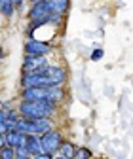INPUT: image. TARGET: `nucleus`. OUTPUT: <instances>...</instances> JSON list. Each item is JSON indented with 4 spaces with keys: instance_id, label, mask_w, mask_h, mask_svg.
Wrapping results in <instances>:
<instances>
[{
    "instance_id": "f257e3e1",
    "label": "nucleus",
    "mask_w": 133,
    "mask_h": 159,
    "mask_svg": "<svg viewBox=\"0 0 133 159\" xmlns=\"http://www.w3.org/2000/svg\"><path fill=\"white\" fill-rule=\"evenodd\" d=\"M17 110L25 119H42V117H55L59 104L51 101H19Z\"/></svg>"
},
{
    "instance_id": "f03ea898",
    "label": "nucleus",
    "mask_w": 133,
    "mask_h": 159,
    "mask_svg": "<svg viewBox=\"0 0 133 159\" xmlns=\"http://www.w3.org/2000/svg\"><path fill=\"white\" fill-rule=\"evenodd\" d=\"M40 142H42V152L44 153L57 155V153H59L61 144L65 142V134L55 127V129H51V131H48L46 134L40 136Z\"/></svg>"
},
{
    "instance_id": "7ed1b4c3",
    "label": "nucleus",
    "mask_w": 133,
    "mask_h": 159,
    "mask_svg": "<svg viewBox=\"0 0 133 159\" xmlns=\"http://www.w3.org/2000/svg\"><path fill=\"white\" fill-rule=\"evenodd\" d=\"M50 65L48 57H38V55H25L23 65H21V74H42L44 68Z\"/></svg>"
},
{
    "instance_id": "20e7f679",
    "label": "nucleus",
    "mask_w": 133,
    "mask_h": 159,
    "mask_svg": "<svg viewBox=\"0 0 133 159\" xmlns=\"http://www.w3.org/2000/svg\"><path fill=\"white\" fill-rule=\"evenodd\" d=\"M53 51V46L50 42L38 38H27L25 42V55H38V57H48Z\"/></svg>"
},
{
    "instance_id": "39448f33",
    "label": "nucleus",
    "mask_w": 133,
    "mask_h": 159,
    "mask_svg": "<svg viewBox=\"0 0 133 159\" xmlns=\"http://www.w3.org/2000/svg\"><path fill=\"white\" fill-rule=\"evenodd\" d=\"M51 80L44 74H21L19 80V87L27 89V87H51Z\"/></svg>"
},
{
    "instance_id": "423d86ee",
    "label": "nucleus",
    "mask_w": 133,
    "mask_h": 159,
    "mask_svg": "<svg viewBox=\"0 0 133 159\" xmlns=\"http://www.w3.org/2000/svg\"><path fill=\"white\" fill-rule=\"evenodd\" d=\"M42 74L51 80L53 85H65L67 80H69V72H67V68H65L63 65H51V63H50V65L44 68Z\"/></svg>"
},
{
    "instance_id": "0eeeda50",
    "label": "nucleus",
    "mask_w": 133,
    "mask_h": 159,
    "mask_svg": "<svg viewBox=\"0 0 133 159\" xmlns=\"http://www.w3.org/2000/svg\"><path fill=\"white\" fill-rule=\"evenodd\" d=\"M19 101H50V87H27V89H21Z\"/></svg>"
},
{
    "instance_id": "6e6552de",
    "label": "nucleus",
    "mask_w": 133,
    "mask_h": 159,
    "mask_svg": "<svg viewBox=\"0 0 133 159\" xmlns=\"http://www.w3.org/2000/svg\"><path fill=\"white\" fill-rule=\"evenodd\" d=\"M27 138H29V134L17 131V129H13V131L6 133V146H12V148H15V150H17V148H23V146L27 144Z\"/></svg>"
},
{
    "instance_id": "1a4fd4ad",
    "label": "nucleus",
    "mask_w": 133,
    "mask_h": 159,
    "mask_svg": "<svg viewBox=\"0 0 133 159\" xmlns=\"http://www.w3.org/2000/svg\"><path fill=\"white\" fill-rule=\"evenodd\" d=\"M76 153H78V146L72 140H69V138H65V142L59 148V155L65 157V159H76Z\"/></svg>"
},
{
    "instance_id": "9d476101",
    "label": "nucleus",
    "mask_w": 133,
    "mask_h": 159,
    "mask_svg": "<svg viewBox=\"0 0 133 159\" xmlns=\"http://www.w3.org/2000/svg\"><path fill=\"white\" fill-rule=\"evenodd\" d=\"M25 146H27V150L31 152V155H32V157L44 153V152H42V142H40V136H38V134H29L27 144H25Z\"/></svg>"
},
{
    "instance_id": "9b49d317",
    "label": "nucleus",
    "mask_w": 133,
    "mask_h": 159,
    "mask_svg": "<svg viewBox=\"0 0 133 159\" xmlns=\"http://www.w3.org/2000/svg\"><path fill=\"white\" fill-rule=\"evenodd\" d=\"M0 11H2V17L4 19H12L17 11L13 0H0Z\"/></svg>"
},
{
    "instance_id": "f8f14e48",
    "label": "nucleus",
    "mask_w": 133,
    "mask_h": 159,
    "mask_svg": "<svg viewBox=\"0 0 133 159\" xmlns=\"http://www.w3.org/2000/svg\"><path fill=\"white\" fill-rule=\"evenodd\" d=\"M50 2L53 6V11L59 15H65L70 10V0H50Z\"/></svg>"
},
{
    "instance_id": "ddd939ff",
    "label": "nucleus",
    "mask_w": 133,
    "mask_h": 159,
    "mask_svg": "<svg viewBox=\"0 0 133 159\" xmlns=\"http://www.w3.org/2000/svg\"><path fill=\"white\" fill-rule=\"evenodd\" d=\"M17 153H15V148L12 146H0V159H15Z\"/></svg>"
},
{
    "instance_id": "4468645a",
    "label": "nucleus",
    "mask_w": 133,
    "mask_h": 159,
    "mask_svg": "<svg viewBox=\"0 0 133 159\" xmlns=\"http://www.w3.org/2000/svg\"><path fill=\"white\" fill-rule=\"evenodd\" d=\"M76 159H93V152L88 146H78V153H76Z\"/></svg>"
},
{
    "instance_id": "2eb2a0df",
    "label": "nucleus",
    "mask_w": 133,
    "mask_h": 159,
    "mask_svg": "<svg viewBox=\"0 0 133 159\" xmlns=\"http://www.w3.org/2000/svg\"><path fill=\"white\" fill-rule=\"evenodd\" d=\"M103 57H105V49H103V48H95V49L89 53V61H91V63H99Z\"/></svg>"
},
{
    "instance_id": "dca6fc26",
    "label": "nucleus",
    "mask_w": 133,
    "mask_h": 159,
    "mask_svg": "<svg viewBox=\"0 0 133 159\" xmlns=\"http://www.w3.org/2000/svg\"><path fill=\"white\" fill-rule=\"evenodd\" d=\"M27 2H29V0H13V4H15L17 11H25V10H29V8H27Z\"/></svg>"
},
{
    "instance_id": "f3484780",
    "label": "nucleus",
    "mask_w": 133,
    "mask_h": 159,
    "mask_svg": "<svg viewBox=\"0 0 133 159\" xmlns=\"http://www.w3.org/2000/svg\"><path fill=\"white\" fill-rule=\"evenodd\" d=\"M15 153H17V157H32V155H31V152L27 150V146L17 148V150H15Z\"/></svg>"
},
{
    "instance_id": "a211bd4d",
    "label": "nucleus",
    "mask_w": 133,
    "mask_h": 159,
    "mask_svg": "<svg viewBox=\"0 0 133 159\" xmlns=\"http://www.w3.org/2000/svg\"><path fill=\"white\" fill-rule=\"evenodd\" d=\"M55 155H51V153H40V155H36V157H32V159H53Z\"/></svg>"
},
{
    "instance_id": "6ab92c4d",
    "label": "nucleus",
    "mask_w": 133,
    "mask_h": 159,
    "mask_svg": "<svg viewBox=\"0 0 133 159\" xmlns=\"http://www.w3.org/2000/svg\"><path fill=\"white\" fill-rule=\"evenodd\" d=\"M34 2H42V0H29V4H34Z\"/></svg>"
},
{
    "instance_id": "aec40b11",
    "label": "nucleus",
    "mask_w": 133,
    "mask_h": 159,
    "mask_svg": "<svg viewBox=\"0 0 133 159\" xmlns=\"http://www.w3.org/2000/svg\"><path fill=\"white\" fill-rule=\"evenodd\" d=\"M53 159H65V157H61V155H59V153H57V155H55V157H53Z\"/></svg>"
},
{
    "instance_id": "412c9836",
    "label": "nucleus",
    "mask_w": 133,
    "mask_h": 159,
    "mask_svg": "<svg viewBox=\"0 0 133 159\" xmlns=\"http://www.w3.org/2000/svg\"><path fill=\"white\" fill-rule=\"evenodd\" d=\"M15 159H32V157H15Z\"/></svg>"
},
{
    "instance_id": "4be33fe9",
    "label": "nucleus",
    "mask_w": 133,
    "mask_h": 159,
    "mask_svg": "<svg viewBox=\"0 0 133 159\" xmlns=\"http://www.w3.org/2000/svg\"><path fill=\"white\" fill-rule=\"evenodd\" d=\"M93 159H101V157H93Z\"/></svg>"
}]
</instances>
